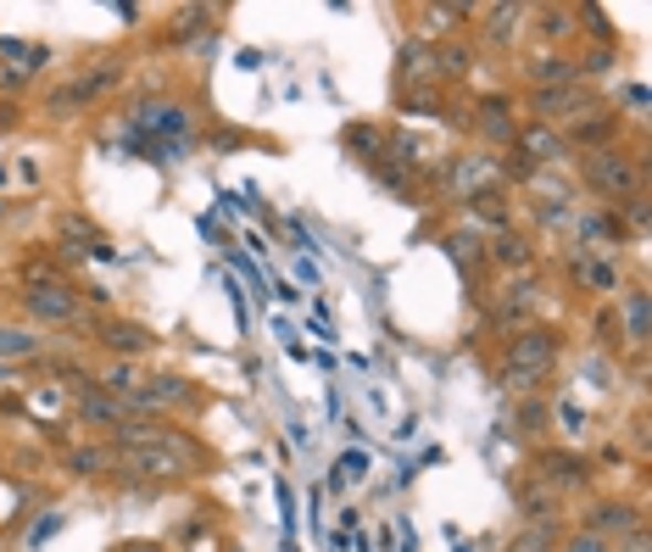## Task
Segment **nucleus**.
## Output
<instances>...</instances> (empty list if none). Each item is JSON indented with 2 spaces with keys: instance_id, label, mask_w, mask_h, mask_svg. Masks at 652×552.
I'll use <instances>...</instances> for the list:
<instances>
[{
  "instance_id": "20e7f679",
  "label": "nucleus",
  "mask_w": 652,
  "mask_h": 552,
  "mask_svg": "<svg viewBox=\"0 0 652 552\" xmlns=\"http://www.w3.org/2000/svg\"><path fill=\"white\" fill-rule=\"evenodd\" d=\"M507 152H518L525 163H536V168H564L575 152H569V140H564V128H553V123H518V134H513V146Z\"/></svg>"
},
{
  "instance_id": "c85d7f7f",
  "label": "nucleus",
  "mask_w": 652,
  "mask_h": 552,
  "mask_svg": "<svg viewBox=\"0 0 652 552\" xmlns=\"http://www.w3.org/2000/svg\"><path fill=\"white\" fill-rule=\"evenodd\" d=\"M558 535H564V530H536V524H525L502 552H558Z\"/></svg>"
},
{
  "instance_id": "4468645a",
  "label": "nucleus",
  "mask_w": 652,
  "mask_h": 552,
  "mask_svg": "<svg viewBox=\"0 0 652 552\" xmlns=\"http://www.w3.org/2000/svg\"><path fill=\"white\" fill-rule=\"evenodd\" d=\"M474 128H480V140H485V146H513V134H518L513 101H507V95H485V101H480Z\"/></svg>"
},
{
  "instance_id": "4be33fe9",
  "label": "nucleus",
  "mask_w": 652,
  "mask_h": 552,
  "mask_svg": "<svg viewBox=\"0 0 652 552\" xmlns=\"http://www.w3.org/2000/svg\"><path fill=\"white\" fill-rule=\"evenodd\" d=\"M397 79H402V90H413L419 79H435V45L408 40V45H402V56H397Z\"/></svg>"
},
{
  "instance_id": "9d476101",
  "label": "nucleus",
  "mask_w": 652,
  "mask_h": 552,
  "mask_svg": "<svg viewBox=\"0 0 652 552\" xmlns=\"http://www.w3.org/2000/svg\"><path fill=\"white\" fill-rule=\"evenodd\" d=\"M564 140H569V152H608L619 140V112H608V106L580 112L575 123H564Z\"/></svg>"
},
{
  "instance_id": "7ed1b4c3",
  "label": "nucleus",
  "mask_w": 652,
  "mask_h": 552,
  "mask_svg": "<svg viewBox=\"0 0 652 552\" xmlns=\"http://www.w3.org/2000/svg\"><path fill=\"white\" fill-rule=\"evenodd\" d=\"M23 313L34 324H78L84 319V302L73 285L62 280H40V285H23Z\"/></svg>"
},
{
  "instance_id": "b1692460",
  "label": "nucleus",
  "mask_w": 652,
  "mask_h": 552,
  "mask_svg": "<svg viewBox=\"0 0 652 552\" xmlns=\"http://www.w3.org/2000/svg\"><path fill=\"white\" fill-rule=\"evenodd\" d=\"M419 18H424V23H419V29H424V45H446L452 29L469 18V7H424Z\"/></svg>"
},
{
  "instance_id": "79ce46f5",
  "label": "nucleus",
  "mask_w": 652,
  "mask_h": 552,
  "mask_svg": "<svg viewBox=\"0 0 652 552\" xmlns=\"http://www.w3.org/2000/svg\"><path fill=\"white\" fill-rule=\"evenodd\" d=\"M123 552H168V546H157V541H128Z\"/></svg>"
},
{
  "instance_id": "f3484780",
  "label": "nucleus",
  "mask_w": 652,
  "mask_h": 552,
  "mask_svg": "<svg viewBox=\"0 0 652 552\" xmlns=\"http://www.w3.org/2000/svg\"><path fill=\"white\" fill-rule=\"evenodd\" d=\"M613 302H619V313H613V319H619V335H624L630 346H646V335H652V324H646V291L630 285V291H619Z\"/></svg>"
},
{
  "instance_id": "412c9836",
  "label": "nucleus",
  "mask_w": 652,
  "mask_h": 552,
  "mask_svg": "<svg viewBox=\"0 0 652 552\" xmlns=\"http://www.w3.org/2000/svg\"><path fill=\"white\" fill-rule=\"evenodd\" d=\"M525 7H485L480 12V40L485 45H513L518 40V29H525Z\"/></svg>"
},
{
  "instance_id": "423d86ee",
  "label": "nucleus",
  "mask_w": 652,
  "mask_h": 552,
  "mask_svg": "<svg viewBox=\"0 0 652 552\" xmlns=\"http://www.w3.org/2000/svg\"><path fill=\"white\" fill-rule=\"evenodd\" d=\"M635 524H646V513H641V502H630V497H597V502L580 513V530L602 535L608 546H613V541H624Z\"/></svg>"
},
{
  "instance_id": "1a4fd4ad",
  "label": "nucleus",
  "mask_w": 652,
  "mask_h": 552,
  "mask_svg": "<svg viewBox=\"0 0 652 552\" xmlns=\"http://www.w3.org/2000/svg\"><path fill=\"white\" fill-rule=\"evenodd\" d=\"M536 469H541V486H553L558 497L591 486V458H580V452H569V447H547V452H536Z\"/></svg>"
},
{
  "instance_id": "a878e982",
  "label": "nucleus",
  "mask_w": 652,
  "mask_h": 552,
  "mask_svg": "<svg viewBox=\"0 0 652 552\" xmlns=\"http://www.w3.org/2000/svg\"><path fill=\"white\" fill-rule=\"evenodd\" d=\"M469 67H474V45H463V40L435 45V79H469Z\"/></svg>"
},
{
  "instance_id": "7c9ffc66",
  "label": "nucleus",
  "mask_w": 652,
  "mask_h": 552,
  "mask_svg": "<svg viewBox=\"0 0 652 552\" xmlns=\"http://www.w3.org/2000/svg\"><path fill=\"white\" fill-rule=\"evenodd\" d=\"M346 146H351V152H362V163H379V157H385V134H379V128L351 123V128H346Z\"/></svg>"
},
{
  "instance_id": "0eeeda50",
  "label": "nucleus",
  "mask_w": 652,
  "mask_h": 552,
  "mask_svg": "<svg viewBox=\"0 0 652 552\" xmlns=\"http://www.w3.org/2000/svg\"><path fill=\"white\" fill-rule=\"evenodd\" d=\"M536 302H541V280H536V273H513V280H502V291L491 296V319L513 335V330H525Z\"/></svg>"
},
{
  "instance_id": "f704fd0d",
  "label": "nucleus",
  "mask_w": 652,
  "mask_h": 552,
  "mask_svg": "<svg viewBox=\"0 0 652 552\" xmlns=\"http://www.w3.org/2000/svg\"><path fill=\"white\" fill-rule=\"evenodd\" d=\"M362 475H368V458H362V452H340V464H335V486L362 480Z\"/></svg>"
},
{
  "instance_id": "ea45409f",
  "label": "nucleus",
  "mask_w": 652,
  "mask_h": 552,
  "mask_svg": "<svg viewBox=\"0 0 652 552\" xmlns=\"http://www.w3.org/2000/svg\"><path fill=\"white\" fill-rule=\"evenodd\" d=\"M18 123H23V106L18 101H0V134H12Z\"/></svg>"
},
{
  "instance_id": "e433bc0d",
  "label": "nucleus",
  "mask_w": 652,
  "mask_h": 552,
  "mask_svg": "<svg viewBox=\"0 0 652 552\" xmlns=\"http://www.w3.org/2000/svg\"><path fill=\"white\" fill-rule=\"evenodd\" d=\"M29 79H34V73H23V67H12V62H0V90H7V95H18Z\"/></svg>"
},
{
  "instance_id": "f03ea898",
  "label": "nucleus",
  "mask_w": 652,
  "mask_h": 552,
  "mask_svg": "<svg viewBox=\"0 0 652 552\" xmlns=\"http://www.w3.org/2000/svg\"><path fill=\"white\" fill-rule=\"evenodd\" d=\"M553 363H558V330H547V324H525L502 341V368H513V374L547 379Z\"/></svg>"
},
{
  "instance_id": "a211bd4d",
  "label": "nucleus",
  "mask_w": 652,
  "mask_h": 552,
  "mask_svg": "<svg viewBox=\"0 0 652 552\" xmlns=\"http://www.w3.org/2000/svg\"><path fill=\"white\" fill-rule=\"evenodd\" d=\"M491 262L507 268V273H530V268H536V246H530V235L502 229V235L491 240Z\"/></svg>"
},
{
  "instance_id": "dca6fc26",
  "label": "nucleus",
  "mask_w": 652,
  "mask_h": 552,
  "mask_svg": "<svg viewBox=\"0 0 652 552\" xmlns=\"http://www.w3.org/2000/svg\"><path fill=\"white\" fill-rule=\"evenodd\" d=\"M73 396H78V402H73V407H78V419H84V425H95V430H117V425L128 419L123 402H117V396H106L101 385H84V390H73Z\"/></svg>"
},
{
  "instance_id": "473e14b6",
  "label": "nucleus",
  "mask_w": 652,
  "mask_h": 552,
  "mask_svg": "<svg viewBox=\"0 0 652 552\" xmlns=\"http://www.w3.org/2000/svg\"><path fill=\"white\" fill-rule=\"evenodd\" d=\"M575 73H580V79H586V73H591V79L613 73V45H591V51H586V56L575 62Z\"/></svg>"
},
{
  "instance_id": "39448f33",
  "label": "nucleus",
  "mask_w": 652,
  "mask_h": 552,
  "mask_svg": "<svg viewBox=\"0 0 652 552\" xmlns=\"http://www.w3.org/2000/svg\"><path fill=\"white\" fill-rule=\"evenodd\" d=\"M591 106H602V95H597L591 84H564V90H530V112H536V123H553V128L575 123V117H580V112H591Z\"/></svg>"
},
{
  "instance_id": "ddd939ff",
  "label": "nucleus",
  "mask_w": 652,
  "mask_h": 552,
  "mask_svg": "<svg viewBox=\"0 0 652 552\" xmlns=\"http://www.w3.org/2000/svg\"><path fill=\"white\" fill-rule=\"evenodd\" d=\"M491 179H502V174H496V157H480V152H463V157H452V168H446V185H452L458 201L480 196Z\"/></svg>"
},
{
  "instance_id": "72a5a7b5",
  "label": "nucleus",
  "mask_w": 652,
  "mask_h": 552,
  "mask_svg": "<svg viewBox=\"0 0 652 552\" xmlns=\"http://www.w3.org/2000/svg\"><path fill=\"white\" fill-rule=\"evenodd\" d=\"M558 552H613V546L591 530H569V535H558Z\"/></svg>"
},
{
  "instance_id": "9b49d317",
  "label": "nucleus",
  "mask_w": 652,
  "mask_h": 552,
  "mask_svg": "<svg viewBox=\"0 0 652 552\" xmlns=\"http://www.w3.org/2000/svg\"><path fill=\"white\" fill-rule=\"evenodd\" d=\"M95 335H101V346H106L112 357H123V363H135L140 352H151V330L135 324V319H95Z\"/></svg>"
},
{
  "instance_id": "5701e85b",
  "label": "nucleus",
  "mask_w": 652,
  "mask_h": 552,
  "mask_svg": "<svg viewBox=\"0 0 652 552\" xmlns=\"http://www.w3.org/2000/svg\"><path fill=\"white\" fill-rule=\"evenodd\" d=\"M140 379H146V374H140L135 363H123V357H112V363L101 368V379H95V385H101L106 396H117V402H135V390H140Z\"/></svg>"
},
{
  "instance_id": "aec40b11",
  "label": "nucleus",
  "mask_w": 652,
  "mask_h": 552,
  "mask_svg": "<svg viewBox=\"0 0 652 552\" xmlns=\"http://www.w3.org/2000/svg\"><path fill=\"white\" fill-rule=\"evenodd\" d=\"M463 207H469V223H474V229H491V235L513 229V207H507L502 190H480V196H469Z\"/></svg>"
},
{
  "instance_id": "c9c22d12",
  "label": "nucleus",
  "mask_w": 652,
  "mask_h": 552,
  "mask_svg": "<svg viewBox=\"0 0 652 552\" xmlns=\"http://www.w3.org/2000/svg\"><path fill=\"white\" fill-rule=\"evenodd\" d=\"M446 251H452V262H458V268H474V240H469V235H452V240H446Z\"/></svg>"
},
{
  "instance_id": "6ab92c4d",
  "label": "nucleus",
  "mask_w": 652,
  "mask_h": 552,
  "mask_svg": "<svg viewBox=\"0 0 652 552\" xmlns=\"http://www.w3.org/2000/svg\"><path fill=\"white\" fill-rule=\"evenodd\" d=\"M518 73H525V84H530V90H564V84H580L575 56H536V62H525Z\"/></svg>"
},
{
  "instance_id": "393cba45",
  "label": "nucleus",
  "mask_w": 652,
  "mask_h": 552,
  "mask_svg": "<svg viewBox=\"0 0 652 552\" xmlns=\"http://www.w3.org/2000/svg\"><path fill=\"white\" fill-rule=\"evenodd\" d=\"M40 352H45V341H40L34 330L0 324V357H7V363H29V357H40Z\"/></svg>"
},
{
  "instance_id": "c756f323",
  "label": "nucleus",
  "mask_w": 652,
  "mask_h": 552,
  "mask_svg": "<svg viewBox=\"0 0 652 552\" xmlns=\"http://www.w3.org/2000/svg\"><path fill=\"white\" fill-rule=\"evenodd\" d=\"M84 101H90V90L73 79V84H62V90H51V95H45V112H51V117H73Z\"/></svg>"
},
{
  "instance_id": "2f4dec72",
  "label": "nucleus",
  "mask_w": 652,
  "mask_h": 552,
  "mask_svg": "<svg viewBox=\"0 0 652 552\" xmlns=\"http://www.w3.org/2000/svg\"><path fill=\"white\" fill-rule=\"evenodd\" d=\"M536 18H541V34L547 40H569L575 34V7H541Z\"/></svg>"
},
{
  "instance_id": "6e6552de",
  "label": "nucleus",
  "mask_w": 652,
  "mask_h": 552,
  "mask_svg": "<svg viewBox=\"0 0 652 552\" xmlns=\"http://www.w3.org/2000/svg\"><path fill=\"white\" fill-rule=\"evenodd\" d=\"M575 246L580 251H591V257H613L619 246H624V223H619V212L613 207H597V212H575Z\"/></svg>"
},
{
  "instance_id": "cd10ccee",
  "label": "nucleus",
  "mask_w": 652,
  "mask_h": 552,
  "mask_svg": "<svg viewBox=\"0 0 652 552\" xmlns=\"http://www.w3.org/2000/svg\"><path fill=\"white\" fill-rule=\"evenodd\" d=\"M67 469L73 475H101V469H117V452L112 447H73L67 452Z\"/></svg>"
},
{
  "instance_id": "2eb2a0df",
  "label": "nucleus",
  "mask_w": 652,
  "mask_h": 552,
  "mask_svg": "<svg viewBox=\"0 0 652 552\" xmlns=\"http://www.w3.org/2000/svg\"><path fill=\"white\" fill-rule=\"evenodd\" d=\"M173 402H196V385L185 374H146L135 390V407H173Z\"/></svg>"
},
{
  "instance_id": "a19ab883",
  "label": "nucleus",
  "mask_w": 652,
  "mask_h": 552,
  "mask_svg": "<svg viewBox=\"0 0 652 552\" xmlns=\"http://www.w3.org/2000/svg\"><path fill=\"white\" fill-rule=\"evenodd\" d=\"M624 101H630V112H635V117L646 112V90H635V84H630V90H624Z\"/></svg>"
},
{
  "instance_id": "f257e3e1",
  "label": "nucleus",
  "mask_w": 652,
  "mask_h": 552,
  "mask_svg": "<svg viewBox=\"0 0 652 552\" xmlns=\"http://www.w3.org/2000/svg\"><path fill=\"white\" fill-rule=\"evenodd\" d=\"M580 185H586L591 196H602L608 207H619V201H630V196L646 190L641 157H630V152H619V146H608V152H580Z\"/></svg>"
},
{
  "instance_id": "bb28decb",
  "label": "nucleus",
  "mask_w": 652,
  "mask_h": 552,
  "mask_svg": "<svg viewBox=\"0 0 652 552\" xmlns=\"http://www.w3.org/2000/svg\"><path fill=\"white\" fill-rule=\"evenodd\" d=\"M0 62H12V67H23V73H40V67L51 62V51H45V45H23V40H0Z\"/></svg>"
},
{
  "instance_id": "4c0bfd02",
  "label": "nucleus",
  "mask_w": 652,
  "mask_h": 552,
  "mask_svg": "<svg viewBox=\"0 0 652 552\" xmlns=\"http://www.w3.org/2000/svg\"><path fill=\"white\" fill-rule=\"evenodd\" d=\"M547 425V407L541 402H525V407H518V430H541Z\"/></svg>"
},
{
  "instance_id": "58836bf2",
  "label": "nucleus",
  "mask_w": 652,
  "mask_h": 552,
  "mask_svg": "<svg viewBox=\"0 0 652 552\" xmlns=\"http://www.w3.org/2000/svg\"><path fill=\"white\" fill-rule=\"evenodd\" d=\"M553 419H558L564 430H586V419H580V407H575V402H558V407H553Z\"/></svg>"
},
{
  "instance_id": "f8f14e48",
  "label": "nucleus",
  "mask_w": 652,
  "mask_h": 552,
  "mask_svg": "<svg viewBox=\"0 0 652 552\" xmlns=\"http://www.w3.org/2000/svg\"><path fill=\"white\" fill-rule=\"evenodd\" d=\"M518 519L536 524V530H564V497L541 480H530L525 491H518Z\"/></svg>"
}]
</instances>
